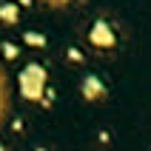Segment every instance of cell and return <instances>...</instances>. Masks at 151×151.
<instances>
[{
	"instance_id": "cell-5",
	"label": "cell",
	"mask_w": 151,
	"mask_h": 151,
	"mask_svg": "<svg viewBox=\"0 0 151 151\" xmlns=\"http://www.w3.org/2000/svg\"><path fill=\"white\" fill-rule=\"evenodd\" d=\"M0 151H6V148H3V145H0Z\"/></svg>"
},
{
	"instance_id": "cell-6",
	"label": "cell",
	"mask_w": 151,
	"mask_h": 151,
	"mask_svg": "<svg viewBox=\"0 0 151 151\" xmlns=\"http://www.w3.org/2000/svg\"><path fill=\"white\" fill-rule=\"evenodd\" d=\"M37 151H43V148H37Z\"/></svg>"
},
{
	"instance_id": "cell-4",
	"label": "cell",
	"mask_w": 151,
	"mask_h": 151,
	"mask_svg": "<svg viewBox=\"0 0 151 151\" xmlns=\"http://www.w3.org/2000/svg\"><path fill=\"white\" fill-rule=\"evenodd\" d=\"M0 17H3V20H17L14 6H0Z\"/></svg>"
},
{
	"instance_id": "cell-3",
	"label": "cell",
	"mask_w": 151,
	"mask_h": 151,
	"mask_svg": "<svg viewBox=\"0 0 151 151\" xmlns=\"http://www.w3.org/2000/svg\"><path fill=\"white\" fill-rule=\"evenodd\" d=\"M83 94L88 100H100V97H106V86H103L97 77H86L83 80Z\"/></svg>"
},
{
	"instance_id": "cell-2",
	"label": "cell",
	"mask_w": 151,
	"mask_h": 151,
	"mask_svg": "<svg viewBox=\"0 0 151 151\" xmlns=\"http://www.w3.org/2000/svg\"><path fill=\"white\" fill-rule=\"evenodd\" d=\"M91 43H94V46L109 49V46H114V32H111L106 23H94V29H91Z\"/></svg>"
},
{
	"instance_id": "cell-1",
	"label": "cell",
	"mask_w": 151,
	"mask_h": 151,
	"mask_svg": "<svg viewBox=\"0 0 151 151\" xmlns=\"http://www.w3.org/2000/svg\"><path fill=\"white\" fill-rule=\"evenodd\" d=\"M43 86H46V71L40 66H29L20 74V91L29 97V100H37L43 91Z\"/></svg>"
}]
</instances>
